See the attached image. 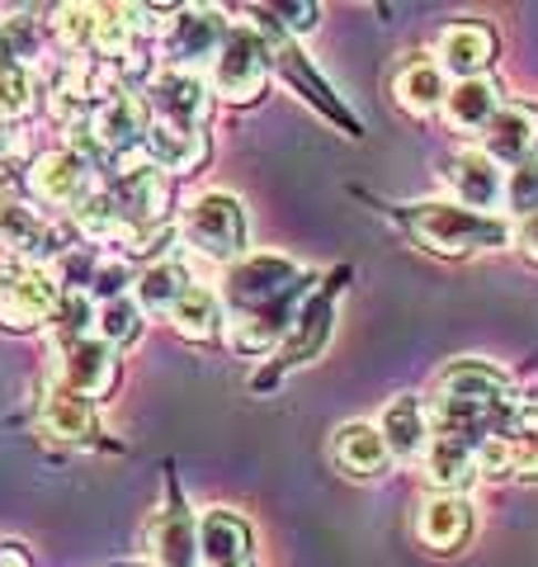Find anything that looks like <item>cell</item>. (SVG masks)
<instances>
[{
  "label": "cell",
  "mask_w": 538,
  "mask_h": 567,
  "mask_svg": "<svg viewBox=\"0 0 538 567\" xmlns=\"http://www.w3.org/2000/svg\"><path fill=\"white\" fill-rule=\"evenodd\" d=\"M227 567H250V563H227Z\"/></svg>",
  "instance_id": "7dc6e473"
},
{
  "label": "cell",
  "mask_w": 538,
  "mask_h": 567,
  "mask_svg": "<svg viewBox=\"0 0 538 567\" xmlns=\"http://www.w3.org/2000/svg\"><path fill=\"white\" fill-rule=\"evenodd\" d=\"M496 58V33L487 24H448L439 33V71L454 81H473Z\"/></svg>",
  "instance_id": "2e32d148"
},
{
  "label": "cell",
  "mask_w": 538,
  "mask_h": 567,
  "mask_svg": "<svg viewBox=\"0 0 538 567\" xmlns=\"http://www.w3.org/2000/svg\"><path fill=\"white\" fill-rule=\"evenodd\" d=\"M444 181L454 185L458 204L473 208V213H487V208H496L500 199H506V175H500V166L487 162L482 152H458L454 162H448Z\"/></svg>",
  "instance_id": "ac0fdd59"
},
{
  "label": "cell",
  "mask_w": 538,
  "mask_h": 567,
  "mask_svg": "<svg viewBox=\"0 0 538 567\" xmlns=\"http://www.w3.org/2000/svg\"><path fill=\"white\" fill-rule=\"evenodd\" d=\"M29 185H33V194H39L43 204H52V208H76L85 194L100 189V185H95V162H85V156L71 152V147L43 152L39 162H33V171H29Z\"/></svg>",
  "instance_id": "8fae6325"
},
{
  "label": "cell",
  "mask_w": 538,
  "mask_h": 567,
  "mask_svg": "<svg viewBox=\"0 0 538 567\" xmlns=\"http://www.w3.org/2000/svg\"><path fill=\"white\" fill-rule=\"evenodd\" d=\"M496 110H500V91L487 76L454 81V85H448V95H444V104H439L444 123H448V128H458V133H482Z\"/></svg>",
  "instance_id": "7402d4cb"
},
{
  "label": "cell",
  "mask_w": 538,
  "mask_h": 567,
  "mask_svg": "<svg viewBox=\"0 0 538 567\" xmlns=\"http://www.w3.org/2000/svg\"><path fill=\"white\" fill-rule=\"evenodd\" d=\"M519 246H525L529 260H538V213H529L525 227H519Z\"/></svg>",
  "instance_id": "b9f144b4"
},
{
  "label": "cell",
  "mask_w": 538,
  "mask_h": 567,
  "mask_svg": "<svg viewBox=\"0 0 538 567\" xmlns=\"http://www.w3.org/2000/svg\"><path fill=\"white\" fill-rule=\"evenodd\" d=\"M397 104L406 114H435L439 104H444V95H448V76L439 71V62H425V58H416V62H406L402 71H397Z\"/></svg>",
  "instance_id": "83f0119b"
},
{
  "label": "cell",
  "mask_w": 538,
  "mask_h": 567,
  "mask_svg": "<svg viewBox=\"0 0 538 567\" xmlns=\"http://www.w3.org/2000/svg\"><path fill=\"white\" fill-rule=\"evenodd\" d=\"M406 233L435 256H473L510 246V223L496 213H473L463 204H416L406 208Z\"/></svg>",
  "instance_id": "6da1fadb"
},
{
  "label": "cell",
  "mask_w": 538,
  "mask_h": 567,
  "mask_svg": "<svg viewBox=\"0 0 538 567\" xmlns=\"http://www.w3.org/2000/svg\"><path fill=\"white\" fill-rule=\"evenodd\" d=\"M170 327L185 336V341H213L218 327H223L218 293H208V289H199V284H189V293L170 308Z\"/></svg>",
  "instance_id": "f546056e"
},
{
  "label": "cell",
  "mask_w": 538,
  "mask_h": 567,
  "mask_svg": "<svg viewBox=\"0 0 538 567\" xmlns=\"http://www.w3.org/2000/svg\"><path fill=\"white\" fill-rule=\"evenodd\" d=\"M58 360H62V383L81 398H104L118 383V354H114V346H104L100 336L62 346Z\"/></svg>",
  "instance_id": "9a60e30c"
},
{
  "label": "cell",
  "mask_w": 538,
  "mask_h": 567,
  "mask_svg": "<svg viewBox=\"0 0 538 567\" xmlns=\"http://www.w3.org/2000/svg\"><path fill=\"white\" fill-rule=\"evenodd\" d=\"M331 458H335V468L345 473V477H373V473H383V464H387L392 454H387V445H383L379 425L350 421V425H340V431H335Z\"/></svg>",
  "instance_id": "603a6c76"
},
{
  "label": "cell",
  "mask_w": 538,
  "mask_h": 567,
  "mask_svg": "<svg viewBox=\"0 0 538 567\" xmlns=\"http://www.w3.org/2000/svg\"><path fill=\"white\" fill-rule=\"evenodd\" d=\"M327 336H331V289L327 293H312L308 303L298 308L293 317V327L289 336H283V346H279V369H298V364H308L312 354L327 346Z\"/></svg>",
  "instance_id": "ffe728a7"
},
{
  "label": "cell",
  "mask_w": 538,
  "mask_h": 567,
  "mask_svg": "<svg viewBox=\"0 0 538 567\" xmlns=\"http://www.w3.org/2000/svg\"><path fill=\"white\" fill-rule=\"evenodd\" d=\"M185 293H189V270L179 260H156L152 270L137 279V308L142 312H170Z\"/></svg>",
  "instance_id": "4dcf8cb0"
},
{
  "label": "cell",
  "mask_w": 538,
  "mask_h": 567,
  "mask_svg": "<svg viewBox=\"0 0 538 567\" xmlns=\"http://www.w3.org/2000/svg\"><path fill=\"white\" fill-rule=\"evenodd\" d=\"M269 81V39L260 29H227V39L213 58V95H223L231 104H250L260 100Z\"/></svg>",
  "instance_id": "7a4b0ae2"
},
{
  "label": "cell",
  "mask_w": 538,
  "mask_h": 567,
  "mask_svg": "<svg viewBox=\"0 0 538 567\" xmlns=\"http://www.w3.org/2000/svg\"><path fill=\"white\" fill-rule=\"evenodd\" d=\"M227 14L213 10V6H185L170 20L166 29V62L170 71H185V66H199L208 58H218V48L227 39Z\"/></svg>",
  "instance_id": "ba28073f"
},
{
  "label": "cell",
  "mask_w": 538,
  "mask_h": 567,
  "mask_svg": "<svg viewBox=\"0 0 538 567\" xmlns=\"http://www.w3.org/2000/svg\"><path fill=\"white\" fill-rule=\"evenodd\" d=\"M473 535V506L463 496H425L421 511H416V539L435 554H454V548Z\"/></svg>",
  "instance_id": "e0dca14e"
},
{
  "label": "cell",
  "mask_w": 538,
  "mask_h": 567,
  "mask_svg": "<svg viewBox=\"0 0 538 567\" xmlns=\"http://www.w3.org/2000/svg\"><path fill=\"white\" fill-rule=\"evenodd\" d=\"M379 435H383L387 454H397V458H416V454H425V445H430V425H425L421 402H416V398H392V402L383 406Z\"/></svg>",
  "instance_id": "4316f807"
},
{
  "label": "cell",
  "mask_w": 538,
  "mask_h": 567,
  "mask_svg": "<svg viewBox=\"0 0 538 567\" xmlns=\"http://www.w3.org/2000/svg\"><path fill=\"white\" fill-rule=\"evenodd\" d=\"M147 548L161 567H199V525L170 506L147 525Z\"/></svg>",
  "instance_id": "44dd1931"
},
{
  "label": "cell",
  "mask_w": 538,
  "mask_h": 567,
  "mask_svg": "<svg viewBox=\"0 0 538 567\" xmlns=\"http://www.w3.org/2000/svg\"><path fill=\"white\" fill-rule=\"evenodd\" d=\"M147 110H161V123H170V128L204 133L208 110H213V91L194 76V71H161L152 81Z\"/></svg>",
  "instance_id": "4fadbf2b"
},
{
  "label": "cell",
  "mask_w": 538,
  "mask_h": 567,
  "mask_svg": "<svg viewBox=\"0 0 538 567\" xmlns=\"http://www.w3.org/2000/svg\"><path fill=\"white\" fill-rule=\"evenodd\" d=\"M506 445H510V473L538 477V435H506Z\"/></svg>",
  "instance_id": "ab89813d"
},
{
  "label": "cell",
  "mask_w": 538,
  "mask_h": 567,
  "mask_svg": "<svg viewBox=\"0 0 538 567\" xmlns=\"http://www.w3.org/2000/svg\"><path fill=\"white\" fill-rule=\"evenodd\" d=\"M14 147H20V137H14L10 118H0V162H10V156H14Z\"/></svg>",
  "instance_id": "7bdbcfd3"
},
{
  "label": "cell",
  "mask_w": 538,
  "mask_h": 567,
  "mask_svg": "<svg viewBox=\"0 0 538 567\" xmlns=\"http://www.w3.org/2000/svg\"><path fill=\"white\" fill-rule=\"evenodd\" d=\"M128 265L123 260H95L90 265V275H85V293L90 298H104V303H114V298H128Z\"/></svg>",
  "instance_id": "74e56055"
},
{
  "label": "cell",
  "mask_w": 538,
  "mask_h": 567,
  "mask_svg": "<svg viewBox=\"0 0 538 567\" xmlns=\"http://www.w3.org/2000/svg\"><path fill=\"white\" fill-rule=\"evenodd\" d=\"M39 104V81L24 66H0V118H20Z\"/></svg>",
  "instance_id": "e575fe53"
},
{
  "label": "cell",
  "mask_w": 538,
  "mask_h": 567,
  "mask_svg": "<svg viewBox=\"0 0 538 567\" xmlns=\"http://www.w3.org/2000/svg\"><path fill=\"white\" fill-rule=\"evenodd\" d=\"M179 237L189 241L194 256L204 260H241L246 251V213L231 194H199L189 204Z\"/></svg>",
  "instance_id": "3957f363"
},
{
  "label": "cell",
  "mask_w": 538,
  "mask_h": 567,
  "mask_svg": "<svg viewBox=\"0 0 538 567\" xmlns=\"http://www.w3.org/2000/svg\"><path fill=\"white\" fill-rule=\"evenodd\" d=\"M147 133H152V110H147V100H142L137 91L104 95V104L90 114V137L100 142L104 156H123V152L142 147Z\"/></svg>",
  "instance_id": "30bf717a"
},
{
  "label": "cell",
  "mask_w": 538,
  "mask_h": 567,
  "mask_svg": "<svg viewBox=\"0 0 538 567\" xmlns=\"http://www.w3.org/2000/svg\"><path fill=\"white\" fill-rule=\"evenodd\" d=\"M265 33H269V66H279V71H283V81H289L293 91L312 104V110H321L331 123H340V128H345L350 137H359V123L350 118L345 104H340V100L331 95V85L312 71V62L302 58V52H298L289 39H283V33H275V29H265Z\"/></svg>",
  "instance_id": "7c38bea8"
},
{
  "label": "cell",
  "mask_w": 538,
  "mask_h": 567,
  "mask_svg": "<svg viewBox=\"0 0 538 567\" xmlns=\"http://www.w3.org/2000/svg\"><path fill=\"white\" fill-rule=\"evenodd\" d=\"M118 567H147V563H118Z\"/></svg>",
  "instance_id": "bcb514c9"
},
{
  "label": "cell",
  "mask_w": 538,
  "mask_h": 567,
  "mask_svg": "<svg viewBox=\"0 0 538 567\" xmlns=\"http://www.w3.org/2000/svg\"><path fill=\"white\" fill-rule=\"evenodd\" d=\"M482 156L496 166H519L538 156V110L534 104H500L492 123L482 128Z\"/></svg>",
  "instance_id": "5bb4252c"
},
{
  "label": "cell",
  "mask_w": 538,
  "mask_h": 567,
  "mask_svg": "<svg viewBox=\"0 0 538 567\" xmlns=\"http://www.w3.org/2000/svg\"><path fill=\"white\" fill-rule=\"evenodd\" d=\"M425 477H430V487L458 496L477 477V458H473V450L454 445V440L430 435V445H425Z\"/></svg>",
  "instance_id": "f1b7e54d"
},
{
  "label": "cell",
  "mask_w": 538,
  "mask_h": 567,
  "mask_svg": "<svg viewBox=\"0 0 538 567\" xmlns=\"http://www.w3.org/2000/svg\"><path fill=\"white\" fill-rule=\"evenodd\" d=\"M298 279H302V270L289 256H241V260H231L223 275V303L231 312L265 308V303H275L279 293H289Z\"/></svg>",
  "instance_id": "5b68a950"
},
{
  "label": "cell",
  "mask_w": 538,
  "mask_h": 567,
  "mask_svg": "<svg viewBox=\"0 0 538 567\" xmlns=\"http://www.w3.org/2000/svg\"><path fill=\"white\" fill-rule=\"evenodd\" d=\"M71 218H76V227L85 237H114V204H110V189H95L85 194V199L71 208Z\"/></svg>",
  "instance_id": "8d00e7d4"
},
{
  "label": "cell",
  "mask_w": 538,
  "mask_h": 567,
  "mask_svg": "<svg viewBox=\"0 0 538 567\" xmlns=\"http://www.w3.org/2000/svg\"><path fill=\"white\" fill-rule=\"evenodd\" d=\"M90 322H95V298H90L85 289H71L58 298V308H52L48 327H52V350H62L71 341H85Z\"/></svg>",
  "instance_id": "1f68e13d"
},
{
  "label": "cell",
  "mask_w": 538,
  "mask_h": 567,
  "mask_svg": "<svg viewBox=\"0 0 538 567\" xmlns=\"http://www.w3.org/2000/svg\"><path fill=\"white\" fill-rule=\"evenodd\" d=\"M0 567H29V563H24V554H14V548H6V554H0Z\"/></svg>",
  "instance_id": "ee69618b"
},
{
  "label": "cell",
  "mask_w": 538,
  "mask_h": 567,
  "mask_svg": "<svg viewBox=\"0 0 538 567\" xmlns=\"http://www.w3.org/2000/svg\"><path fill=\"white\" fill-rule=\"evenodd\" d=\"M199 563L208 567L250 563V525L237 511H208L199 520Z\"/></svg>",
  "instance_id": "cb8c5ba5"
},
{
  "label": "cell",
  "mask_w": 538,
  "mask_h": 567,
  "mask_svg": "<svg viewBox=\"0 0 538 567\" xmlns=\"http://www.w3.org/2000/svg\"><path fill=\"white\" fill-rule=\"evenodd\" d=\"M43 48V33H39V20H29V14H10V20H0V66H24L39 58Z\"/></svg>",
  "instance_id": "d6a6232c"
},
{
  "label": "cell",
  "mask_w": 538,
  "mask_h": 567,
  "mask_svg": "<svg viewBox=\"0 0 538 567\" xmlns=\"http://www.w3.org/2000/svg\"><path fill=\"white\" fill-rule=\"evenodd\" d=\"M104 189H110V204H114V241L128 237V233H147V227L166 223L170 181H166V175H161L156 166L123 171L118 181H110Z\"/></svg>",
  "instance_id": "277c9868"
},
{
  "label": "cell",
  "mask_w": 538,
  "mask_h": 567,
  "mask_svg": "<svg viewBox=\"0 0 538 567\" xmlns=\"http://www.w3.org/2000/svg\"><path fill=\"white\" fill-rule=\"evenodd\" d=\"M142 317H147V312H142L133 298H114V303H104L100 317H95V322H100V341L104 346H133L142 336Z\"/></svg>",
  "instance_id": "836d02e7"
},
{
  "label": "cell",
  "mask_w": 538,
  "mask_h": 567,
  "mask_svg": "<svg viewBox=\"0 0 538 567\" xmlns=\"http://www.w3.org/2000/svg\"><path fill=\"white\" fill-rule=\"evenodd\" d=\"M506 204L515 213H538V156H529V162H519L510 171V181H506Z\"/></svg>",
  "instance_id": "f35d334b"
},
{
  "label": "cell",
  "mask_w": 538,
  "mask_h": 567,
  "mask_svg": "<svg viewBox=\"0 0 538 567\" xmlns=\"http://www.w3.org/2000/svg\"><path fill=\"white\" fill-rule=\"evenodd\" d=\"M58 39L76 52H95V6H62L58 10Z\"/></svg>",
  "instance_id": "d590c367"
},
{
  "label": "cell",
  "mask_w": 538,
  "mask_h": 567,
  "mask_svg": "<svg viewBox=\"0 0 538 567\" xmlns=\"http://www.w3.org/2000/svg\"><path fill=\"white\" fill-rule=\"evenodd\" d=\"M95 402L81 398V393H71V388H52L48 402H43V435L48 440H66V445H76V440H90L95 435Z\"/></svg>",
  "instance_id": "d4e9b609"
},
{
  "label": "cell",
  "mask_w": 538,
  "mask_h": 567,
  "mask_svg": "<svg viewBox=\"0 0 538 567\" xmlns=\"http://www.w3.org/2000/svg\"><path fill=\"white\" fill-rule=\"evenodd\" d=\"M515 435H538V393L519 398V406H515Z\"/></svg>",
  "instance_id": "60d3db41"
},
{
  "label": "cell",
  "mask_w": 538,
  "mask_h": 567,
  "mask_svg": "<svg viewBox=\"0 0 538 567\" xmlns=\"http://www.w3.org/2000/svg\"><path fill=\"white\" fill-rule=\"evenodd\" d=\"M439 398L444 402H477V406H496V402H510L515 388L500 369L482 364V360H458L439 374Z\"/></svg>",
  "instance_id": "d6986e66"
},
{
  "label": "cell",
  "mask_w": 538,
  "mask_h": 567,
  "mask_svg": "<svg viewBox=\"0 0 538 567\" xmlns=\"http://www.w3.org/2000/svg\"><path fill=\"white\" fill-rule=\"evenodd\" d=\"M0 251L20 265H48L66 251V237L20 199H0Z\"/></svg>",
  "instance_id": "9c48e42d"
},
{
  "label": "cell",
  "mask_w": 538,
  "mask_h": 567,
  "mask_svg": "<svg viewBox=\"0 0 538 567\" xmlns=\"http://www.w3.org/2000/svg\"><path fill=\"white\" fill-rule=\"evenodd\" d=\"M147 156H152V166L166 175V171H175V175H185V171H194L208 156V137L204 133H189V128H170V123H152V133H147Z\"/></svg>",
  "instance_id": "484cf974"
},
{
  "label": "cell",
  "mask_w": 538,
  "mask_h": 567,
  "mask_svg": "<svg viewBox=\"0 0 538 567\" xmlns=\"http://www.w3.org/2000/svg\"><path fill=\"white\" fill-rule=\"evenodd\" d=\"M58 279L48 275V265H10V275L0 279V322L10 331H29L52 317L58 308Z\"/></svg>",
  "instance_id": "52a82bcc"
},
{
  "label": "cell",
  "mask_w": 538,
  "mask_h": 567,
  "mask_svg": "<svg viewBox=\"0 0 538 567\" xmlns=\"http://www.w3.org/2000/svg\"><path fill=\"white\" fill-rule=\"evenodd\" d=\"M14 185V162H0V189Z\"/></svg>",
  "instance_id": "f6af8a7d"
},
{
  "label": "cell",
  "mask_w": 538,
  "mask_h": 567,
  "mask_svg": "<svg viewBox=\"0 0 538 567\" xmlns=\"http://www.w3.org/2000/svg\"><path fill=\"white\" fill-rule=\"evenodd\" d=\"M308 284H312V279L302 275L289 293L275 298V303L223 317V322H227V346L237 350V354H269L275 346H283V336H289L293 317H298V303L308 298Z\"/></svg>",
  "instance_id": "8992f818"
}]
</instances>
